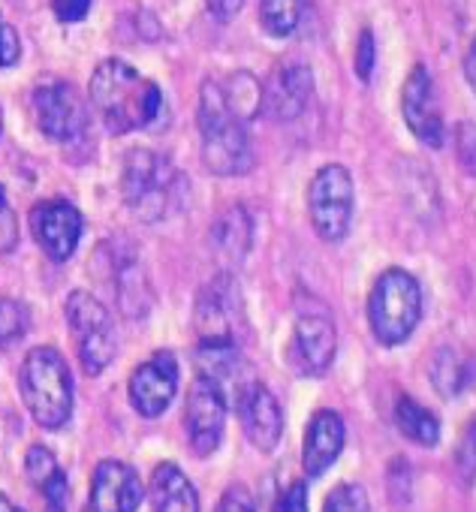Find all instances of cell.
I'll return each instance as SVG.
<instances>
[{"instance_id": "obj_1", "label": "cell", "mask_w": 476, "mask_h": 512, "mask_svg": "<svg viewBox=\"0 0 476 512\" xmlns=\"http://www.w3.org/2000/svg\"><path fill=\"white\" fill-rule=\"evenodd\" d=\"M88 94L103 124L118 136L154 124L163 112L160 88L121 58H109L94 70Z\"/></svg>"}, {"instance_id": "obj_2", "label": "cell", "mask_w": 476, "mask_h": 512, "mask_svg": "<svg viewBox=\"0 0 476 512\" xmlns=\"http://www.w3.org/2000/svg\"><path fill=\"white\" fill-rule=\"evenodd\" d=\"M199 136H202V163L208 172L232 178L254 169V151L248 139V124L238 121L217 82L205 79L199 91V112H196Z\"/></svg>"}, {"instance_id": "obj_3", "label": "cell", "mask_w": 476, "mask_h": 512, "mask_svg": "<svg viewBox=\"0 0 476 512\" xmlns=\"http://www.w3.org/2000/svg\"><path fill=\"white\" fill-rule=\"evenodd\" d=\"M121 196L139 220L157 223L181 205L184 178L157 151L130 148L121 169Z\"/></svg>"}, {"instance_id": "obj_4", "label": "cell", "mask_w": 476, "mask_h": 512, "mask_svg": "<svg viewBox=\"0 0 476 512\" xmlns=\"http://www.w3.org/2000/svg\"><path fill=\"white\" fill-rule=\"evenodd\" d=\"M22 398L37 425L58 431L73 416V374L55 347H37L25 356L19 371Z\"/></svg>"}, {"instance_id": "obj_5", "label": "cell", "mask_w": 476, "mask_h": 512, "mask_svg": "<svg viewBox=\"0 0 476 512\" xmlns=\"http://www.w3.org/2000/svg\"><path fill=\"white\" fill-rule=\"evenodd\" d=\"M422 320L419 281L404 269H386L368 296V323L383 347L404 344Z\"/></svg>"}, {"instance_id": "obj_6", "label": "cell", "mask_w": 476, "mask_h": 512, "mask_svg": "<svg viewBox=\"0 0 476 512\" xmlns=\"http://www.w3.org/2000/svg\"><path fill=\"white\" fill-rule=\"evenodd\" d=\"M353 202H356V190L347 166L341 163L323 166L308 184V217L314 232L329 244L344 241L353 223Z\"/></svg>"}, {"instance_id": "obj_7", "label": "cell", "mask_w": 476, "mask_h": 512, "mask_svg": "<svg viewBox=\"0 0 476 512\" xmlns=\"http://www.w3.org/2000/svg\"><path fill=\"white\" fill-rule=\"evenodd\" d=\"M67 323L73 329L85 374L88 377L103 374L106 365L115 359V329L109 311L91 293L76 290L67 299Z\"/></svg>"}, {"instance_id": "obj_8", "label": "cell", "mask_w": 476, "mask_h": 512, "mask_svg": "<svg viewBox=\"0 0 476 512\" xmlns=\"http://www.w3.org/2000/svg\"><path fill=\"white\" fill-rule=\"evenodd\" d=\"M34 118L52 142H76L88 130V112L73 85L49 79L34 91Z\"/></svg>"}, {"instance_id": "obj_9", "label": "cell", "mask_w": 476, "mask_h": 512, "mask_svg": "<svg viewBox=\"0 0 476 512\" xmlns=\"http://www.w3.org/2000/svg\"><path fill=\"white\" fill-rule=\"evenodd\" d=\"M31 232L43 253L55 263H67L79 247L82 238V214L73 202L64 199H46L31 208Z\"/></svg>"}, {"instance_id": "obj_10", "label": "cell", "mask_w": 476, "mask_h": 512, "mask_svg": "<svg viewBox=\"0 0 476 512\" xmlns=\"http://www.w3.org/2000/svg\"><path fill=\"white\" fill-rule=\"evenodd\" d=\"M232 410H235L238 422H242L248 440L260 452H275V446L281 443V434H284V413H281L278 398L260 380H251L248 386L235 392Z\"/></svg>"}, {"instance_id": "obj_11", "label": "cell", "mask_w": 476, "mask_h": 512, "mask_svg": "<svg viewBox=\"0 0 476 512\" xmlns=\"http://www.w3.org/2000/svg\"><path fill=\"white\" fill-rule=\"evenodd\" d=\"M401 115L404 124L410 127V133L428 145V148H440L443 145V115H440V103H437V91H434V79L425 70V64H416L407 79H404V91H401Z\"/></svg>"}, {"instance_id": "obj_12", "label": "cell", "mask_w": 476, "mask_h": 512, "mask_svg": "<svg viewBox=\"0 0 476 512\" xmlns=\"http://www.w3.org/2000/svg\"><path fill=\"white\" fill-rule=\"evenodd\" d=\"M184 422H187L190 446H193V452L199 458L211 455L220 446L223 425H226V398L205 377H196L193 386H190V392H187Z\"/></svg>"}, {"instance_id": "obj_13", "label": "cell", "mask_w": 476, "mask_h": 512, "mask_svg": "<svg viewBox=\"0 0 476 512\" xmlns=\"http://www.w3.org/2000/svg\"><path fill=\"white\" fill-rule=\"evenodd\" d=\"M232 305H242V296L235 293L232 278H214L196 299V335L199 347H235L232 335Z\"/></svg>"}, {"instance_id": "obj_14", "label": "cell", "mask_w": 476, "mask_h": 512, "mask_svg": "<svg viewBox=\"0 0 476 512\" xmlns=\"http://www.w3.org/2000/svg\"><path fill=\"white\" fill-rule=\"evenodd\" d=\"M335 353H338V332L329 311L326 308L302 311L293 335V359L299 362V368L311 377H320L335 362Z\"/></svg>"}, {"instance_id": "obj_15", "label": "cell", "mask_w": 476, "mask_h": 512, "mask_svg": "<svg viewBox=\"0 0 476 512\" xmlns=\"http://www.w3.org/2000/svg\"><path fill=\"white\" fill-rule=\"evenodd\" d=\"M178 389V362L169 350L154 353L145 365H139L130 377V401L136 413L154 419L166 413Z\"/></svg>"}, {"instance_id": "obj_16", "label": "cell", "mask_w": 476, "mask_h": 512, "mask_svg": "<svg viewBox=\"0 0 476 512\" xmlns=\"http://www.w3.org/2000/svg\"><path fill=\"white\" fill-rule=\"evenodd\" d=\"M145 497V488L136 470L124 461L106 458L94 467L91 497L85 512H136Z\"/></svg>"}, {"instance_id": "obj_17", "label": "cell", "mask_w": 476, "mask_h": 512, "mask_svg": "<svg viewBox=\"0 0 476 512\" xmlns=\"http://www.w3.org/2000/svg\"><path fill=\"white\" fill-rule=\"evenodd\" d=\"M314 94V73L299 64H281L272 79L263 85V109L275 118V121H293L305 112L308 100Z\"/></svg>"}, {"instance_id": "obj_18", "label": "cell", "mask_w": 476, "mask_h": 512, "mask_svg": "<svg viewBox=\"0 0 476 512\" xmlns=\"http://www.w3.org/2000/svg\"><path fill=\"white\" fill-rule=\"evenodd\" d=\"M347 443V428L341 413L335 410H317L305 431V449H302V467L311 479L323 476L338 458Z\"/></svg>"}, {"instance_id": "obj_19", "label": "cell", "mask_w": 476, "mask_h": 512, "mask_svg": "<svg viewBox=\"0 0 476 512\" xmlns=\"http://www.w3.org/2000/svg\"><path fill=\"white\" fill-rule=\"evenodd\" d=\"M148 500L154 512H199V497L184 470L172 461L154 467L148 482Z\"/></svg>"}, {"instance_id": "obj_20", "label": "cell", "mask_w": 476, "mask_h": 512, "mask_svg": "<svg viewBox=\"0 0 476 512\" xmlns=\"http://www.w3.org/2000/svg\"><path fill=\"white\" fill-rule=\"evenodd\" d=\"M211 241L226 260L242 263L251 250V241H254V223H251L248 211L242 205H232L226 214H220L211 229Z\"/></svg>"}, {"instance_id": "obj_21", "label": "cell", "mask_w": 476, "mask_h": 512, "mask_svg": "<svg viewBox=\"0 0 476 512\" xmlns=\"http://www.w3.org/2000/svg\"><path fill=\"white\" fill-rule=\"evenodd\" d=\"M223 91V100L229 106V112L238 118V121H254L260 112H263V82L248 73V70H238V73H229L226 82L220 85Z\"/></svg>"}, {"instance_id": "obj_22", "label": "cell", "mask_w": 476, "mask_h": 512, "mask_svg": "<svg viewBox=\"0 0 476 512\" xmlns=\"http://www.w3.org/2000/svg\"><path fill=\"white\" fill-rule=\"evenodd\" d=\"M395 425H398V431L407 440H413L419 446H437L440 443V422H437V416L428 407H422L416 398H407V395L398 398V404H395Z\"/></svg>"}, {"instance_id": "obj_23", "label": "cell", "mask_w": 476, "mask_h": 512, "mask_svg": "<svg viewBox=\"0 0 476 512\" xmlns=\"http://www.w3.org/2000/svg\"><path fill=\"white\" fill-rule=\"evenodd\" d=\"M473 380V371L467 365V359L449 347L437 350L434 362H431V383L437 389L440 398H458Z\"/></svg>"}, {"instance_id": "obj_24", "label": "cell", "mask_w": 476, "mask_h": 512, "mask_svg": "<svg viewBox=\"0 0 476 512\" xmlns=\"http://www.w3.org/2000/svg\"><path fill=\"white\" fill-rule=\"evenodd\" d=\"M118 302L127 317H145L151 308V287L136 260L124 263L118 269Z\"/></svg>"}, {"instance_id": "obj_25", "label": "cell", "mask_w": 476, "mask_h": 512, "mask_svg": "<svg viewBox=\"0 0 476 512\" xmlns=\"http://www.w3.org/2000/svg\"><path fill=\"white\" fill-rule=\"evenodd\" d=\"M302 19V0H260V25L269 37H290Z\"/></svg>"}, {"instance_id": "obj_26", "label": "cell", "mask_w": 476, "mask_h": 512, "mask_svg": "<svg viewBox=\"0 0 476 512\" xmlns=\"http://www.w3.org/2000/svg\"><path fill=\"white\" fill-rule=\"evenodd\" d=\"M31 329V314L22 302L0 296V347L19 341Z\"/></svg>"}, {"instance_id": "obj_27", "label": "cell", "mask_w": 476, "mask_h": 512, "mask_svg": "<svg viewBox=\"0 0 476 512\" xmlns=\"http://www.w3.org/2000/svg\"><path fill=\"white\" fill-rule=\"evenodd\" d=\"M25 473L31 479V485L37 491H43L49 482H55L64 470L58 467V458L46 449V446H31L25 455Z\"/></svg>"}, {"instance_id": "obj_28", "label": "cell", "mask_w": 476, "mask_h": 512, "mask_svg": "<svg viewBox=\"0 0 476 512\" xmlns=\"http://www.w3.org/2000/svg\"><path fill=\"white\" fill-rule=\"evenodd\" d=\"M323 512H371L368 491L356 482H341L329 491Z\"/></svg>"}, {"instance_id": "obj_29", "label": "cell", "mask_w": 476, "mask_h": 512, "mask_svg": "<svg viewBox=\"0 0 476 512\" xmlns=\"http://www.w3.org/2000/svg\"><path fill=\"white\" fill-rule=\"evenodd\" d=\"M455 154H458V163L464 166V172L476 178V124L461 121L455 127Z\"/></svg>"}, {"instance_id": "obj_30", "label": "cell", "mask_w": 476, "mask_h": 512, "mask_svg": "<svg viewBox=\"0 0 476 512\" xmlns=\"http://www.w3.org/2000/svg\"><path fill=\"white\" fill-rule=\"evenodd\" d=\"M374 64H377V43H374V34L365 28L359 34V43H356V76L362 82H371V73H374Z\"/></svg>"}, {"instance_id": "obj_31", "label": "cell", "mask_w": 476, "mask_h": 512, "mask_svg": "<svg viewBox=\"0 0 476 512\" xmlns=\"http://www.w3.org/2000/svg\"><path fill=\"white\" fill-rule=\"evenodd\" d=\"M19 241V226H16V214L7 202V193L0 187V253H10Z\"/></svg>"}, {"instance_id": "obj_32", "label": "cell", "mask_w": 476, "mask_h": 512, "mask_svg": "<svg viewBox=\"0 0 476 512\" xmlns=\"http://www.w3.org/2000/svg\"><path fill=\"white\" fill-rule=\"evenodd\" d=\"M214 512H257V506H254V497L245 485H229L223 491V497L217 500Z\"/></svg>"}, {"instance_id": "obj_33", "label": "cell", "mask_w": 476, "mask_h": 512, "mask_svg": "<svg viewBox=\"0 0 476 512\" xmlns=\"http://www.w3.org/2000/svg\"><path fill=\"white\" fill-rule=\"evenodd\" d=\"M91 0H52V13L58 16V22L64 25H76L88 16Z\"/></svg>"}, {"instance_id": "obj_34", "label": "cell", "mask_w": 476, "mask_h": 512, "mask_svg": "<svg viewBox=\"0 0 476 512\" xmlns=\"http://www.w3.org/2000/svg\"><path fill=\"white\" fill-rule=\"evenodd\" d=\"M455 461H458L464 479H473V476H476V422L467 428V434H464V440H461V449H458Z\"/></svg>"}, {"instance_id": "obj_35", "label": "cell", "mask_w": 476, "mask_h": 512, "mask_svg": "<svg viewBox=\"0 0 476 512\" xmlns=\"http://www.w3.org/2000/svg\"><path fill=\"white\" fill-rule=\"evenodd\" d=\"M275 512H308V488L305 482H293L275 503Z\"/></svg>"}, {"instance_id": "obj_36", "label": "cell", "mask_w": 476, "mask_h": 512, "mask_svg": "<svg viewBox=\"0 0 476 512\" xmlns=\"http://www.w3.org/2000/svg\"><path fill=\"white\" fill-rule=\"evenodd\" d=\"M205 7L217 22H229L238 16V10L245 7V0H205Z\"/></svg>"}, {"instance_id": "obj_37", "label": "cell", "mask_w": 476, "mask_h": 512, "mask_svg": "<svg viewBox=\"0 0 476 512\" xmlns=\"http://www.w3.org/2000/svg\"><path fill=\"white\" fill-rule=\"evenodd\" d=\"M464 79H467V85L476 94V55L473 52H467V58H464Z\"/></svg>"}, {"instance_id": "obj_38", "label": "cell", "mask_w": 476, "mask_h": 512, "mask_svg": "<svg viewBox=\"0 0 476 512\" xmlns=\"http://www.w3.org/2000/svg\"><path fill=\"white\" fill-rule=\"evenodd\" d=\"M0 512H25V509H19L7 494H0Z\"/></svg>"}, {"instance_id": "obj_39", "label": "cell", "mask_w": 476, "mask_h": 512, "mask_svg": "<svg viewBox=\"0 0 476 512\" xmlns=\"http://www.w3.org/2000/svg\"><path fill=\"white\" fill-rule=\"evenodd\" d=\"M4 34H7V22L0 19V46H4Z\"/></svg>"}, {"instance_id": "obj_40", "label": "cell", "mask_w": 476, "mask_h": 512, "mask_svg": "<svg viewBox=\"0 0 476 512\" xmlns=\"http://www.w3.org/2000/svg\"><path fill=\"white\" fill-rule=\"evenodd\" d=\"M470 52H473V55H476V37H473V46H470Z\"/></svg>"}, {"instance_id": "obj_41", "label": "cell", "mask_w": 476, "mask_h": 512, "mask_svg": "<svg viewBox=\"0 0 476 512\" xmlns=\"http://www.w3.org/2000/svg\"><path fill=\"white\" fill-rule=\"evenodd\" d=\"M0 127H4V112H0Z\"/></svg>"}]
</instances>
